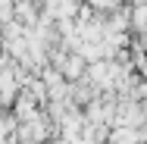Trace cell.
Instances as JSON below:
<instances>
[{
	"label": "cell",
	"instance_id": "1",
	"mask_svg": "<svg viewBox=\"0 0 147 144\" xmlns=\"http://www.w3.org/2000/svg\"><path fill=\"white\" fill-rule=\"evenodd\" d=\"M16 144H41V141H34V138H22V141H16Z\"/></svg>",
	"mask_w": 147,
	"mask_h": 144
}]
</instances>
